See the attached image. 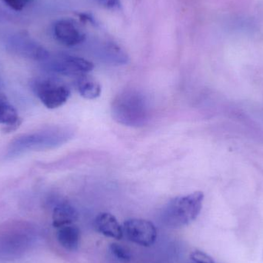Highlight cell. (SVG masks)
Wrapping results in <instances>:
<instances>
[{"label":"cell","mask_w":263,"mask_h":263,"mask_svg":"<svg viewBox=\"0 0 263 263\" xmlns=\"http://www.w3.org/2000/svg\"><path fill=\"white\" fill-rule=\"evenodd\" d=\"M74 132L66 126H51L15 138L8 148L9 157L29 151L51 149L69 142Z\"/></svg>","instance_id":"6da1fadb"},{"label":"cell","mask_w":263,"mask_h":263,"mask_svg":"<svg viewBox=\"0 0 263 263\" xmlns=\"http://www.w3.org/2000/svg\"><path fill=\"white\" fill-rule=\"evenodd\" d=\"M111 110L117 123L130 127L144 126L149 117L146 97L136 89H127L118 94L112 101Z\"/></svg>","instance_id":"7a4b0ae2"},{"label":"cell","mask_w":263,"mask_h":263,"mask_svg":"<svg viewBox=\"0 0 263 263\" xmlns=\"http://www.w3.org/2000/svg\"><path fill=\"white\" fill-rule=\"evenodd\" d=\"M202 192H195L186 196L170 200L162 209V222L170 228H181L193 222L200 213L203 202Z\"/></svg>","instance_id":"3957f363"},{"label":"cell","mask_w":263,"mask_h":263,"mask_svg":"<svg viewBox=\"0 0 263 263\" xmlns=\"http://www.w3.org/2000/svg\"><path fill=\"white\" fill-rule=\"evenodd\" d=\"M32 89L39 100L48 109L64 105L70 97V89L63 82L51 77H40L32 83Z\"/></svg>","instance_id":"277c9868"},{"label":"cell","mask_w":263,"mask_h":263,"mask_svg":"<svg viewBox=\"0 0 263 263\" xmlns=\"http://www.w3.org/2000/svg\"><path fill=\"white\" fill-rule=\"evenodd\" d=\"M45 69L52 73L68 77H80L87 75L94 69L92 62L68 54H57L54 57L49 55L43 62Z\"/></svg>","instance_id":"5b68a950"},{"label":"cell","mask_w":263,"mask_h":263,"mask_svg":"<svg viewBox=\"0 0 263 263\" xmlns=\"http://www.w3.org/2000/svg\"><path fill=\"white\" fill-rule=\"evenodd\" d=\"M7 48L12 53L36 61L44 62L50 55L46 48L25 34L11 36L7 41Z\"/></svg>","instance_id":"8992f818"},{"label":"cell","mask_w":263,"mask_h":263,"mask_svg":"<svg viewBox=\"0 0 263 263\" xmlns=\"http://www.w3.org/2000/svg\"><path fill=\"white\" fill-rule=\"evenodd\" d=\"M123 233L131 242L148 247L156 242L157 230L153 222L142 219H131L123 224Z\"/></svg>","instance_id":"52a82bcc"},{"label":"cell","mask_w":263,"mask_h":263,"mask_svg":"<svg viewBox=\"0 0 263 263\" xmlns=\"http://www.w3.org/2000/svg\"><path fill=\"white\" fill-rule=\"evenodd\" d=\"M54 38L66 46H75L86 40V34L69 18H60L52 26Z\"/></svg>","instance_id":"ba28073f"},{"label":"cell","mask_w":263,"mask_h":263,"mask_svg":"<svg viewBox=\"0 0 263 263\" xmlns=\"http://www.w3.org/2000/svg\"><path fill=\"white\" fill-rule=\"evenodd\" d=\"M95 228L99 233L112 239H121L123 236V228L110 213H100L96 218Z\"/></svg>","instance_id":"9c48e42d"},{"label":"cell","mask_w":263,"mask_h":263,"mask_svg":"<svg viewBox=\"0 0 263 263\" xmlns=\"http://www.w3.org/2000/svg\"><path fill=\"white\" fill-rule=\"evenodd\" d=\"M77 210L67 202L57 204L52 213V226L55 228H61L72 225L78 219Z\"/></svg>","instance_id":"30bf717a"},{"label":"cell","mask_w":263,"mask_h":263,"mask_svg":"<svg viewBox=\"0 0 263 263\" xmlns=\"http://www.w3.org/2000/svg\"><path fill=\"white\" fill-rule=\"evenodd\" d=\"M59 243L69 251H76L80 247L81 232L74 225L66 226L59 228L57 234Z\"/></svg>","instance_id":"8fae6325"},{"label":"cell","mask_w":263,"mask_h":263,"mask_svg":"<svg viewBox=\"0 0 263 263\" xmlns=\"http://www.w3.org/2000/svg\"><path fill=\"white\" fill-rule=\"evenodd\" d=\"M77 87L80 96L87 100H95L101 95V85L97 80L88 77L87 75L78 77Z\"/></svg>","instance_id":"7c38bea8"},{"label":"cell","mask_w":263,"mask_h":263,"mask_svg":"<svg viewBox=\"0 0 263 263\" xmlns=\"http://www.w3.org/2000/svg\"><path fill=\"white\" fill-rule=\"evenodd\" d=\"M0 124L6 125L10 129L20 124L18 112L3 94H0Z\"/></svg>","instance_id":"4fadbf2b"},{"label":"cell","mask_w":263,"mask_h":263,"mask_svg":"<svg viewBox=\"0 0 263 263\" xmlns=\"http://www.w3.org/2000/svg\"><path fill=\"white\" fill-rule=\"evenodd\" d=\"M103 57L112 64L123 65L127 63V54L118 45L108 43L103 48Z\"/></svg>","instance_id":"5bb4252c"},{"label":"cell","mask_w":263,"mask_h":263,"mask_svg":"<svg viewBox=\"0 0 263 263\" xmlns=\"http://www.w3.org/2000/svg\"><path fill=\"white\" fill-rule=\"evenodd\" d=\"M110 251L112 254L119 260L125 262L131 260L130 253H129V250H127V249L125 248L123 246L119 245L117 243H112L110 245Z\"/></svg>","instance_id":"9a60e30c"},{"label":"cell","mask_w":263,"mask_h":263,"mask_svg":"<svg viewBox=\"0 0 263 263\" xmlns=\"http://www.w3.org/2000/svg\"><path fill=\"white\" fill-rule=\"evenodd\" d=\"M190 263H216L214 259L202 251L193 252L190 254Z\"/></svg>","instance_id":"2e32d148"},{"label":"cell","mask_w":263,"mask_h":263,"mask_svg":"<svg viewBox=\"0 0 263 263\" xmlns=\"http://www.w3.org/2000/svg\"><path fill=\"white\" fill-rule=\"evenodd\" d=\"M32 0H3L5 4L15 11H22Z\"/></svg>","instance_id":"e0dca14e"},{"label":"cell","mask_w":263,"mask_h":263,"mask_svg":"<svg viewBox=\"0 0 263 263\" xmlns=\"http://www.w3.org/2000/svg\"><path fill=\"white\" fill-rule=\"evenodd\" d=\"M99 4L109 9H117L120 6V0H97Z\"/></svg>","instance_id":"ac0fdd59"},{"label":"cell","mask_w":263,"mask_h":263,"mask_svg":"<svg viewBox=\"0 0 263 263\" xmlns=\"http://www.w3.org/2000/svg\"><path fill=\"white\" fill-rule=\"evenodd\" d=\"M0 86H1V80H0Z\"/></svg>","instance_id":"d6986e66"}]
</instances>
